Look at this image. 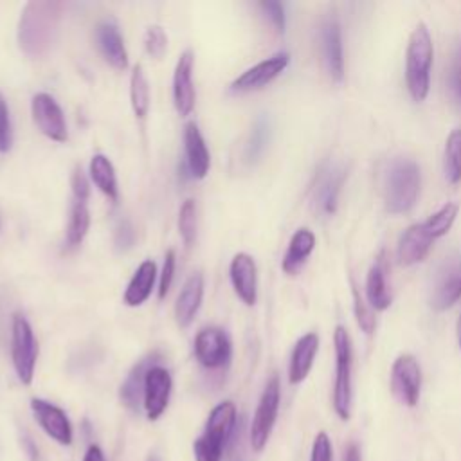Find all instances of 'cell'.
Listing matches in <instances>:
<instances>
[{"label":"cell","instance_id":"cell-1","mask_svg":"<svg viewBox=\"0 0 461 461\" xmlns=\"http://www.w3.org/2000/svg\"><path fill=\"white\" fill-rule=\"evenodd\" d=\"M61 4L27 2L18 20V45L31 58L45 56L58 36Z\"/></svg>","mask_w":461,"mask_h":461},{"label":"cell","instance_id":"cell-2","mask_svg":"<svg viewBox=\"0 0 461 461\" xmlns=\"http://www.w3.org/2000/svg\"><path fill=\"white\" fill-rule=\"evenodd\" d=\"M457 203L448 202L443 207H439L434 214H430L423 223L411 225L398 240V261L405 267L423 261L430 250L432 241L448 232L457 216Z\"/></svg>","mask_w":461,"mask_h":461},{"label":"cell","instance_id":"cell-3","mask_svg":"<svg viewBox=\"0 0 461 461\" xmlns=\"http://www.w3.org/2000/svg\"><path fill=\"white\" fill-rule=\"evenodd\" d=\"M421 184V173L416 160L394 157L384 171V203L391 214H403L416 203Z\"/></svg>","mask_w":461,"mask_h":461},{"label":"cell","instance_id":"cell-4","mask_svg":"<svg viewBox=\"0 0 461 461\" xmlns=\"http://www.w3.org/2000/svg\"><path fill=\"white\" fill-rule=\"evenodd\" d=\"M238 411L230 400L220 402L209 412L202 436L193 443L196 461H221L223 450L229 447L238 429Z\"/></svg>","mask_w":461,"mask_h":461},{"label":"cell","instance_id":"cell-5","mask_svg":"<svg viewBox=\"0 0 461 461\" xmlns=\"http://www.w3.org/2000/svg\"><path fill=\"white\" fill-rule=\"evenodd\" d=\"M434 47L425 23H418L409 36L405 50V83L414 101H423L430 88Z\"/></svg>","mask_w":461,"mask_h":461},{"label":"cell","instance_id":"cell-6","mask_svg":"<svg viewBox=\"0 0 461 461\" xmlns=\"http://www.w3.org/2000/svg\"><path fill=\"white\" fill-rule=\"evenodd\" d=\"M335 384H333V409L340 420L351 418L353 403V348L351 337L344 326L335 328Z\"/></svg>","mask_w":461,"mask_h":461},{"label":"cell","instance_id":"cell-7","mask_svg":"<svg viewBox=\"0 0 461 461\" xmlns=\"http://www.w3.org/2000/svg\"><path fill=\"white\" fill-rule=\"evenodd\" d=\"M11 360L18 380L23 385H29L34 378L38 340L31 322L22 313H14L11 322Z\"/></svg>","mask_w":461,"mask_h":461},{"label":"cell","instance_id":"cell-8","mask_svg":"<svg viewBox=\"0 0 461 461\" xmlns=\"http://www.w3.org/2000/svg\"><path fill=\"white\" fill-rule=\"evenodd\" d=\"M348 176V167L339 160H324L312 184V205L321 216H331L337 211L339 194Z\"/></svg>","mask_w":461,"mask_h":461},{"label":"cell","instance_id":"cell-9","mask_svg":"<svg viewBox=\"0 0 461 461\" xmlns=\"http://www.w3.org/2000/svg\"><path fill=\"white\" fill-rule=\"evenodd\" d=\"M279 402H281V384H279V376L274 373L265 384V389L259 396V402L250 423L249 441L254 452H261L265 448L277 418Z\"/></svg>","mask_w":461,"mask_h":461},{"label":"cell","instance_id":"cell-10","mask_svg":"<svg viewBox=\"0 0 461 461\" xmlns=\"http://www.w3.org/2000/svg\"><path fill=\"white\" fill-rule=\"evenodd\" d=\"M461 299V252L447 256L438 267L432 288L430 306L436 312H445Z\"/></svg>","mask_w":461,"mask_h":461},{"label":"cell","instance_id":"cell-11","mask_svg":"<svg viewBox=\"0 0 461 461\" xmlns=\"http://www.w3.org/2000/svg\"><path fill=\"white\" fill-rule=\"evenodd\" d=\"M194 358L205 369L227 367L232 358V342L225 330L218 326L202 328L193 342Z\"/></svg>","mask_w":461,"mask_h":461},{"label":"cell","instance_id":"cell-12","mask_svg":"<svg viewBox=\"0 0 461 461\" xmlns=\"http://www.w3.org/2000/svg\"><path fill=\"white\" fill-rule=\"evenodd\" d=\"M31 115L38 130L54 142L68 140V128L59 103L47 92H38L31 99Z\"/></svg>","mask_w":461,"mask_h":461},{"label":"cell","instance_id":"cell-13","mask_svg":"<svg viewBox=\"0 0 461 461\" xmlns=\"http://www.w3.org/2000/svg\"><path fill=\"white\" fill-rule=\"evenodd\" d=\"M290 54L281 50L272 54L270 58L256 63L254 67L243 70L229 86L230 94H249L265 88L268 83H272L281 72L288 67Z\"/></svg>","mask_w":461,"mask_h":461},{"label":"cell","instance_id":"cell-14","mask_svg":"<svg viewBox=\"0 0 461 461\" xmlns=\"http://www.w3.org/2000/svg\"><path fill=\"white\" fill-rule=\"evenodd\" d=\"M391 391L394 398L407 407H414L418 403L421 391V367L412 355H400L393 362Z\"/></svg>","mask_w":461,"mask_h":461},{"label":"cell","instance_id":"cell-15","mask_svg":"<svg viewBox=\"0 0 461 461\" xmlns=\"http://www.w3.org/2000/svg\"><path fill=\"white\" fill-rule=\"evenodd\" d=\"M321 56L326 72L337 83L344 79V52H342V31L335 14H328L321 22L319 29Z\"/></svg>","mask_w":461,"mask_h":461},{"label":"cell","instance_id":"cell-16","mask_svg":"<svg viewBox=\"0 0 461 461\" xmlns=\"http://www.w3.org/2000/svg\"><path fill=\"white\" fill-rule=\"evenodd\" d=\"M173 389L171 373L162 366H153L144 378V391H142V407L148 420H158L164 411L167 409L169 396Z\"/></svg>","mask_w":461,"mask_h":461},{"label":"cell","instance_id":"cell-17","mask_svg":"<svg viewBox=\"0 0 461 461\" xmlns=\"http://www.w3.org/2000/svg\"><path fill=\"white\" fill-rule=\"evenodd\" d=\"M31 411H32V416L38 421V425L43 429V432L50 439H54L56 443L65 445V447H68L72 443V438H74L72 425L61 407H58L47 400H41V398H32Z\"/></svg>","mask_w":461,"mask_h":461},{"label":"cell","instance_id":"cell-18","mask_svg":"<svg viewBox=\"0 0 461 461\" xmlns=\"http://www.w3.org/2000/svg\"><path fill=\"white\" fill-rule=\"evenodd\" d=\"M193 68H194V54L193 50H184L173 70V104L180 117H187L196 101V90L193 83Z\"/></svg>","mask_w":461,"mask_h":461},{"label":"cell","instance_id":"cell-19","mask_svg":"<svg viewBox=\"0 0 461 461\" xmlns=\"http://www.w3.org/2000/svg\"><path fill=\"white\" fill-rule=\"evenodd\" d=\"M229 277L236 295L247 306H254L258 301V267L250 254L238 252L230 259Z\"/></svg>","mask_w":461,"mask_h":461},{"label":"cell","instance_id":"cell-20","mask_svg":"<svg viewBox=\"0 0 461 461\" xmlns=\"http://www.w3.org/2000/svg\"><path fill=\"white\" fill-rule=\"evenodd\" d=\"M184 153L185 166L189 169L191 178H205L211 167V155L205 144V139L194 121H189L184 126Z\"/></svg>","mask_w":461,"mask_h":461},{"label":"cell","instance_id":"cell-21","mask_svg":"<svg viewBox=\"0 0 461 461\" xmlns=\"http://www.w3.org/2000/svg\"><path fill=\"white\" fill-rule=\"evenodd\" d=\"M160 351H151L146 357H142L128 373V376L124 378L122 385H121V400L122 403L131 411V412H139L140 403H142V391H144V378L146 373L157 366L160 362Z\"/></svg>","mask_w":461,"mask_h":461},{"label":"cell","instance_id":"cell-22","mask_svg":"<svg viewBox=\"0 0 461 461\" xmlns=\"http://www.w3.org/2000/svg\"><path fill=\"white\" fill-rule=\"evenodd\" d=\"M95 41L106 63H110L117 70H124L128 67V52L115 22L112 20L99 22L95 25Z\"/></svg>","mask_w":461,"mask_h":461},{"label":"cell","instance_id":"cell-23","mask_svg":"<svg viewBox=\"0 0 461 461\" xmlns=\"http://www.w3.org/2000/svg\"><path fill=\"white\" fill-rule=\"evenodd\" d=\"M202 299H203V276L200 272H194L185 279L184 286L176 295L175 319L180 328H187L194 321L202 306Z\"/></svg>","mask_w":461,"mask_h":461},{"label":"cell","instance_id":"cell-24","mask_svg":"<svg viewBox=\"0 0 461 461\" xmlns=\"http://www.w3.org/2000/svg\"><path fill=\"white\" fill-rule=\"evenodd\" d=\"M317 351H319V335L315 331L304 333L295 342L292 355H290V364H288L290 384L297 385L310 375V369L313 366Z\"/></svg>","mask_w":461,"mask_h":461},{"label":"cell","instance_id":"cell-25","mask_svg":"<svg viewBox=\"0 0 461 461\" xmlns=\"http://www.w3.org/2000/svg\"><path fill=\"white\" fill-rule=\"evenodd\" d=\"M155 279H157V265L153 259H144L137 270L133 272L124 295H122V303L130 308H137L140 304H144L155 286Z\"/></svg>","mask_w":461,"mask_h":461},{"label":"cell","instance_id":"cell-26","mask_svg":"<svg viewBox=\"0 0 461 461\" xmlns=\"http://www.w3.org/2000/svg\"><path fill=\"white\" fill-rule=\"evenodd\" d=\"M313 247H315V234L306 227L297 229L290 238L288 249L283 256V261H281L283 272L290 276L297 274L299 268L306 263L308 256L313 252Z\"/></svg>","mask_w":461,"mask_h":461},{"label":"cell","instance_id":"cell-27","mask_svg":"<svg viewBox=\"0 0 461 461\" xmlns=\"http://www.w3.org/2000/svg\"><path fill=\"white\" fill-rule=\"evenodd\" d=\"M88 176L94 182V185L112 202H117L119 198V187H117V175H115V167L112 164V160L103 155V153H95L90 158L88 164Z\"/></svg>","mask_w":461,"mask_h":461},{"label":"cell","instance_id":"cell-28","mask_svg":"<svg viewBox=\"0 0 461 461\" xmlns=\"http://www.w3.org/2000/svg\"><path fill=\"white\" fill-rule=\"evenodd\" d=\"M366 297L373 310H385L391 304V294L385 283V261L382 256L371 265L367 272Z\"/></svg>","mask_w":461,"mask_h":461},{"label":"cell","instance_id":"cell-29","mask_svg":"<svg viewBox=\"0 0 461 461\" xmlns=\"http://www.w3.org/2000/svg\"><path fill=\"white\" fill-rule=\"evenodd\" d=\"M149 101H151V92H149V83L144 74V68L140 65H135L130 74V104L133 113L139 119H144L149 112Z\"/></svg>","mask_w":461,"mask_h":461},{"label":"cell","instance_id":"cell-30","mask_svg":"<svg viewBox=\"0 0 461 461\" xmlns=\"http://www.w3.org/2000/svg\"><path fill=\"white\" fill-rule=\"evenodd\" d=\"M88 229H90V211L86 203L74 202L70 207V216L67 223V232H65L67 249L68 250L77 249L83 243Z\"/></svg>","mask_w":461,"mask_h":461},{"label":"cell","instance_id":"cell-31","mask_svg":"<svg viewBox=\"0 0 461 461\" xmlns=\"http://www.w3.org/2000/svg\"><path fill=\"white\" fill-rule=\"evenodd\" d=\"M443 171L445 178L450 184L461 180V128H456L448 133L443 153Z\"/></svg>","mask_w":461,"mask_h":461},{"label":"cell","instance_id":"cell-32","mask_svg":"<svg viewBox=\"0 0 461 461\" xmlns=\"http://www.w3.org/2000/svg\"><path fill=\"white\" fill-rule=\"evenodd\" d=\"M270 133H272L270 119L267 115H259L252 124V130H250V135H249V140L245 146V158L249 162L259 160L265 148L268 146Z\"/></svg>","mask_w":461,"mask_h":461},{"label":"cell","instance_id":"cell-33","mask_svg":"<svg viewBox=\"0 0 461 461\" xmlns=\"http://www.w3.org/2000/svg\"><path fill=\"white\" fill-rule=\"evenodd\" d=\"M178 232L185 247H191L196 240V202L193 198L184 200L178 211Z\"/></svg>","mask_w":461,"mask_h":461},{"label":"cell","instance_id":"cell-34","mask_svg":"<svg viewBox=\"0 0 461 461\" xmlns=\"http://www.w3.org/2000/svg\"><path fill=\"white\" fill-rule=\"evenodd\" d=\"M144 49L155 59H160L166 54V50H167V34L160 25H149L146 29V32H144Z\"/></svg>","mask_w":461,"mask_h":461},{"label":"cell","instance_id":"cell-35","mask_svg":"<svg viewBox=\"0 0 461 461\" xmlns=\"http://www.w3.org/2000/svg\"><path fill=\"white\" fill-rule=\"evenodd\" d=\"M14 142V130H13V119L9 103L0 94V153H9Z\"/></svg>","mask_w":461,"mask_h":461},{"label":"cell","instance_id":"cell-36","mask_svg":"<svg viewBox=\"0 0 461 461\" xmlns=\"http://www.w3.org/2000/svg\"><path fill=\"white\" fill-rule=\"evenodd\" d=\"M448 90L452 99L461 106V40L456 43L448 65Z\"/></svg>","mask_w":461,"mask_h":461},{"label":"cell","instance_id":"cell-37","mask_svg":"<svg viewBox=\"0 0 461 461\" xmlns=\"http://www.w3.org/2000/svg\"><path fill=\"white\" fill-rule=\"evenodd\" d=\"M135 238H137V232H135L133 223L128 218L119 220V223L115 227V232H113V247H115V250L117 252L130 250L133 247V243H135Z\"/></svg>","mask_w":461,"mask_h":461},{"label":"cell","instance_id":"cell-38","mask_svg":"<svg viewBox=\"0 0 461 461\" xmlns=\"http://www.w3.org/2000/svg\"><path fill=\"white\" fill-rule=\"evenodd\" d=\"M258 7L263 11V14L268 18V22L272 23V27L283 34L286 29V14H285V7L281 2L276 0H261L258 4Z\"/></svg>","mask_w":461,"mask_h":461},{"label":"cell","instance_id":"cell-39","mask_svg":"<svg viewBox=\"0 0 461 461\" xmlns=\"http://www.w3.org/2000/svg\"><path fill=\"white\" fill-rule=\"evenodd\" d=\"M175 267H176V256H175V250L169 249L164 256V263H162V270H160V277H158V299L162 301L169 288H171V283H173V277H175Z\"/></svg>","mask_w":461,"mask_h":461},{"label":"cell","instance_id":"cell-40","mask_svg":"<svg viewBox=\"0 0 461 461\" xmlns=\"http://www.w3.org/2000/svg\"><path fill=\"white\" fill-rule=\"evenodd\" d=\"M70 189H72L76 202L86 203V200L90 196V182H88V176L85 175V171L81 169V166H76L70 175Z\"/></svg>","mask_w":461,"mask_h":461},{"label":"cell","instance_id":"cell-41","mask_svg":"<svg viewBox=\"0 0 461 461\" xmlns=\"http://www.w3.org/2000/svg\"><path fill=\"white\" fill-rule=\"evenodd\" d=\"M353 297H355V317H357L358 326H360L366 333H373L376 321H375V315H373V312H371V306H367V304L362 301V297L358 295L357 290H353Z\"/></svg>","mask_w":461,"mask_h":461},{"label":"cell","instance_id":"cell-42","mask_svg":"<svg viewBox=\"0 0 461 461\" xmlns=\"http://www.w3.org/2000/svg\"><path fill=\"white\" fill-rule=\"evenodd\" d=\"M310 461H333V448L331 439L326 432H319L312 445Z\"/></svg>","mask_w":461,"mask_h":461},{"label":"cell","instance_id":"cell-43","mask_svg":"<svg viewBox=\"0 0 461 461\" xmlns=\"http://www.w3.org/2000/svg\"><path fill=\"white\" fill-rule=\"evenodd\" d=\"M342 461H362V456H360V447H358L355 441H349V443L344 447V452H342Z\"/></svg>","mask_w":461,"mask_h":461},{"label":"cell","instance_id":"cell-44","mask_svg":"<svg viewBox=\"0 0 461 461\" xmlns=\"http://www.w3.org/2000/svg\"><path fill=\"white\" fill-rule=\"evenodd\" d=\"M83 461H106L103 450L97 445H90L83 456Z\"/></svg>","mask_w":461,"mask_h":461},{"label":"cell","instance_id":"cell-45","mask_svg":"<svg viewBox=\"0 0 461 461\" xmlns=\"http://www.w3.org/2000/svg\"><path fill=\"white\" fill-rule=\"evenodd\" d=\"M457 342H459V348H461V315L457 319Z\"/></svg>","mask_w":461,"mask_h":461},{"label":"cell","instance_id":"cell-46","mask_svg":"<svg viewBox=\"0 0 461 461\" xmlns=\"http://www.w3.org/2000/svg\"><path fill=\"white\" fill-rule=\"evenodd\" d=\"M146 461H160V457H158V456H157V454H149V456H148V459H146Z\"/></svg>","mask_w":461,"mask_h":461}]
</instances>
